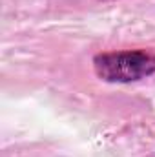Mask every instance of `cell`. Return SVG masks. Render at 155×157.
Instances as JSON below:
<instances>
[{"mask_svg": "<svg viewBox=\"0 0 155 157\" xmlns=\"http://www.w3.org/2000/svg\"><path fill=\"white\" fill-rule=\"evenodd\" d=\"M95 73L106 82H135L155 73V55L150 51H115L97 55Z\"/></svg>", "mask_w": 155, "mask_h": 157, "instance_id": "6da1fadb", "label": "cell"}]
</instances>
